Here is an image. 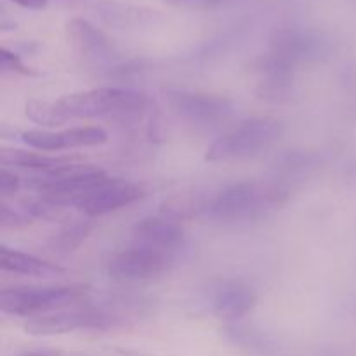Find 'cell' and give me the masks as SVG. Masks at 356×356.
Wrapping results in <instances>:
<instances>
[{
    "instance_id": "cell-21",
    "label": "cell",
    "mask_w": 356,
    "mask_h": 356,
    "mask_svg": "<svg viewBox=\"0 0 356 356\" xmlns=\"http://www.w3.org/2000/svg\"><path fill=\"white\" fill-rule=\"evenodd\" d=\"M21 186H23V179L14 170L2 167V170H0V195H2V200L16 195Z\"/></svg>"
},
{
    "instance_id": "cell-24",
    "label": "cell",
    "mask_w": 356,
    "mask_h": 356,
    "mask_svg": "<svg viewBox=\"0 0 356 356\" xmlns=\"http://www.w3.org/2000/svg\"><path fill=\"white\" fill-rule=\"evenodd\" d=\"M21 356H63V355L47 353V351H38V353H26V355H21Z\"/></svg>"
},
{
    "instance_id": "cell-16",
    "label": "cell",
    "mask_w": 356,
    "mask_h": 356,
    "mask_svg": "<svg viewBox=\"0 0 356 356\" xmlns=\"http://www.w3.org/2000/svg\"><path fill=\"white\" fill-rule=\"evenodd\" d=\"M99 14L106 23L113 24L117 28H131L141 26L149 23L155 16V13L146 9H138L132 6H122V3H104L99 7Z\"/></svg>"
},
{
    "instance_id": "cell-8",
    "label": "cell",
    "mask_w": 356,
    "mask_h": 356,
    "mask_svg": "<svg viewBox=\"0 0 356 356\" xmlns=\"http://www.w3.org/2000/svg\"><path fill=\"white\" fill-rule=\"evenodd\" d=\"M268 54L282 65L296 70L302 63L323 58L327 54V40L316 31L305 28H282L271 37Z\"/></svg>"
},
{
    "instance_id": "cell-4",
    "label": "cell",
    "mask_w": 356,
    "mask_h": 356,
    "mask_svg": "<svg viewBox=\"0 0 356 356\" xmlns=\"http://www.w3.org/2000/svg\"><path fill=\"white\" fill-rule=\"evenodd\" d=\"M284 124L275 118H250L222 132L209 145L205 160L212 163L252 159L277 145Z\"/></svg>"
},
{
    "instance_id": "cell-10",
    "label": "cell",
    "mask_w": 356,
    "mask_h": 356,
    "mask_svg": "<svg viewBox=\"0 0 356 356\" xmlns=\"http://www.w3.org/2000/svg\"><path fill=\"white\" fill-rule=\"evenodd\" d=\"M24 145L31 149L44 153H56L63 149L90 148V146L106 145L110 136L103 127L86 125V127H72L63 131H49V129H31L21 134Z\"/></svg>"
},
{
    "instance_id": "cell-18",
    "label": "cell",
    "mask_w": 356,
    "mask_h": 356,
    "mask_svg": "<svg viewBox=\"0 0 356 356\" xmlns=\"http://www.w3.org/2000/svg\"><path fill=\"white\" fill-rule=\"evenodd\" d=\"M90 222L89 221H79L73 222V225L66 226L63 232L58 233V236L54 238V247L63 252H70V250H75L83 240L87 238L90 232Z\"/></svg>"
},
{
    "instance_id": "cell-6",
    "label": "cell",
    "mask_w": 356,
    "mask_h": 356,
    "mask_svg": "<svg viewBox=\"0 0 356 356\" xmlns=\"http://www.w3.org/2000/svg\"><path fill=\"white\" fill-rule=\"evenodd\" d=\"M169 103L174 113L195 127H214L229 120L235 113V103L219 94L174 90L169 92Z\"/></svg>"
},
{
    "instance_id": "cell-20",
    "label": "cell",
    "mask_w": 356,
    "mask_h": 356,
    "mask_svg": "<svg viewBox=\"0 0 356 356\" xmlns=\"http://www.w3.org/2000/svg\"><path fill=\"white\" fill-rule=\"evenodd\" d=\"M0 70H2L3 73H13V75H23V76L37 75L30 66L24 65V61L21 59V56L17 54V52L9 51L7 47L0 49Z\"/></svg>"
},
{
    "instance_id": "cell-7",
    "label": "cell",
    "mask_w": 356,
    "mask_h": 356,
    "mask_svg": "<svg viewBox=\"0 0 356 356\" xmlns=\"http://www.w3.org/2000/svg\"><path fill=\"white\" fill-rule=\"evenodd\" d=\"M145 197L141 184L120 177H106L103 183L96 184L89 191L76 198L73 207L86 214L87 218H101L120 209L129 207Z\"/></svg>"
},
{
    "instance_id": "cell-25",
    "label": "cell",
    "mask_w": 356,
    "mask_h": 356,
    "mask_svg": "<svg viewBox=\"0 0 356 356\" xmlns=\"http://www.w3.org/2000/svg\"><path fill=\"white\" fill-rule=\"evenodd\" d=\"M165 3H169V6H183V3L190 2V0H163Z\"/></svg>"
},
{
    "instance_id": "cell-19",
    "label": "cell",
    "mask_w": 356,
    "mask_h": 356,
    "mask_svg": "<svg viewBox=\"0 0 356 356\" xmlns=\"http://www.w3.org/2000/svg\"><path fill=\"white\" fill-rule=\"evenodd\" d=\"M26 117L35 124L47 129L61 127L58 120V115L54 110V101L30 99L26 103Z\"/></svg>"
},
{
    "instance_id": "cell-11",
    "label": "cell",
    "mask_w": 356,
    "mask_h": 356,
    "mask_svg": "<svg viewBox=\"0 0 356 356\" xmlns=\"http://www.w3.org/2000/svg\"><path fill=\"white\" fill-rule=\"evenodd\" d=\"M132 242L179 257V254L186 249L188 240L179 219L163 214L141 219L132 228Z\"/></svg>"
},
{
    "instance_id": "cell-17",
    "label": "cell",
    "mask_w": 356,
    "mask_h": 356,
    "mask_svg": "<svg viewBox=\"0 0 356 356\" xmlns=\"http://www.w3.org/2000/svg\"><path fill=\"white\" fill-rule=\"evenodd\" d=\"M256 94L268 103H291L296 94L294 75H268L261 76Z\"/></svg>"
},
{
    "instance_id": "cell-5",
    "label": "cell",
    "mask_w": 356,
    "mask_h": 356,
    "mask_svg": "<svg viewBox=\"0 0 356 356\" xmlns=\"http://www.w3.org/2000/svg\"><path fill=\"white\" fill-rule=\"evenodd\" d=\"M177 263V257L152 247L134 243L117 250L106 263V273L120 285L148 284L169 273Z\"/></svg>"
},
{
    "instance_id": "cell-15",
    "label": "cell",
    "mask_w": 356,
    "mask_h": 356,
    "mask_svg": "<svg viewBox=\"0 0 356 356\" xmlns=\"http://www.w3.org/2000/svg\"><path fill=\"white\" fill-rule=\"evenodd\" d=\"M320 165V156L313 152H289L282 155L273 165V179L287 184L291 188V181L302 179L309 176Z\"/></svg>"
},
{
    "instance_id": "cell-14",
    "label": "cell",
    "mask_w": 356,
    "mask_h": 356,
    "mask_svg": "<svg viewBox=\"0 0 356 356\" xmlns=\"http://www.w3.org/2000/svg\"><path fill=\"white\" fill-rule=\"evenodd\" d=\"M73 162L68 156H56L49 155L44 152H28V149L19 148H3L0 152V163L2 167H13V169H23L28 172H42V170L54 169V167L65 165V163Z\"/></svg>"
},
{
    "instance_id": "cell-2",
    "label": "cell",
    "mask_w": 356,
    "mask_h": 356,
    "mask_svg": "<svg viewBox=\"0 0 356 356\" xmlns=\"http://www.w3.org/2000/svg\"><path fill=\"white\" fill-rule=\"evenodd\" d=\"M149 99L146 94L127 87H97L68 94L54 101V110L59 125L72 120H92V118H111V120H131L146 113Z\"/></svg>"
},
{
    "instance_id": "cell-1",
    "label": "cell",
    "mask_w": 356,
    "mask_h": 356,
    "mask_svg": "<svg viewBox=\"0 0 356 356\" xmlns=\"http://www.w3.org/2000/svg\"><path fill=\"white\" fill-rule=\"evenodd\" d=\"M291 188L278 179L240 181L209 198L204 214L212 221L242 222L263 218L289 200Z\"/></svg>"
},
{
    "instance_id": "cell-22",
    "label": "cell",
    "mask_w": 356,
    "mask_h": 356,
    "mask_svg": "<svg viewBox=\"0 0 356 356\" xmlns=\"http://www.w3.org/2000/svg\"><path fill=\"white\" fill-rule=\"evenodd\" d=\"M9 2L16 3V6L23 7V9H31V10H40L47 7L49 0H9Z\"/></svg>"
},
{
    "instance_id": "cell-23",
    "label": "cell",
    "mask_w": 356,
    "mask_h": 356,
    "mask_svg": "<svg viewBox=\"0 0 356 356\" xmlns=\"http://www.w3.org/2000/svg\"><path fill=\"white\" fill-rule=\"evenodd\" d=\"M229 2V0H200V3L204 7H218L221 6V3H226Z\"/></svg>"
},
{
    "instance_id": "cell-12",
    "label": "cell",
    "mask_w": 356,
    "mask_h": 356,
    "mask_svg": "<svg viewBox=\"0 0 356 356\" xmlns=\"http://www.w3.org/2000/svg\"><path fill=\"white\" fill-rule=\"evenodd\" d=\"M257 305V294L250 285L240 280H222L209 292V308L226 323L245 318Z\"/></svg>"
},
{
    "instance_id": "cell-13",
    "label": "cell",
    "mask_w": 356,
    "mask_h": 356,
    "mask_svg": "<svg viewBox=\"0 0 356 356\" xmlns=\"http://www.w3.org/2000/svg\"><path fill=\"white\" fill-rule=\"evenodd\" d=\"M0 268L9 273L35 278H51L65 273V270L58 264L49 263V261L31 256V254L21 252V250L10 249L7 245H0Z\"/></svg>"
},
{
    "instance_id": "cell-3",
    "label": "cell",
    "mask_w": 356,
    "mask_h": 356,
    "mask_svg": "<svg viewBox=\"0 0 356 356\" xmlns=\"http://www.w3.org/2000/svg\"><path fill=\"white\" fill-rule=\"evenodd\" d=\"M89 287L83 284L16 285L2 289L0 309L7 315L35 318L87 301Z\"/></svg>"
},
{
    "instance_id": "cell-9",
    "label": "cell",
    "mask_w": 356,
    "mask_h": 356,
    "mask_svg": "<svg viewBox=\"0 0 356 356\" xmlns=\"http://www.w3.org/2000/svg\"><path fill=\"white\" fill-rule=\"evenodd\" d=\"M70 44L82 61L90 66L108 68L118 61V49L106 33L83 17H73L66 23Z\"/></svg>"
}]
</instances>
